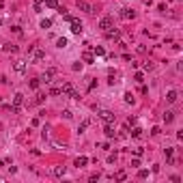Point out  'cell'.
<instances>
[{"label":"cell","instance_id":"cell-38","mask_svg":"<svg viewBox=\"0 0 183 183\" xmlns=\"http://www.w3.org/2000/svg\"><path fill=\"white\" fill-rule=\"evenodd\" d=\"M99 149H103V151H110V145H108V142H103V145H97Z\"/></svg>","mask_w":183,"mask_h":183},{"label":"cell","instance_id":"cell-40","mask_svg":"<svg viewBox=\"0 0 183 183\" xmlns=\"http://www.w3.org/2000/svg\"><path fill=\"white\" fill-rule=\"evenodd\" d=\"M170 181H173V183H179L181 177H179V175H173V177H170Z\"/></svg>","mask_w":183,"mask_h":183},{"label":"cell","instance_id":"cell-41","mask_svg":"<svg viewBox=\"0 0 183 183\" xmlns=\"http://www.w3.org/2000/svg\"><path fill=\"white\" fill-rule=\"evenodd\" d=\"M71 69H73V71H80V69H82V63H73V67H71Z\"/></svg>","mask_w":183,"mask_h":183},{"label":"cell","instance_id":"cell-29","mask_svg":"<svg viewBox=\"0 0 183 183\" xmlns=\"http://www.w3.org/2000/svg\"><path fill=\"white\" fill-rule=\"evenodd\" d=\"M134 80H136V82H145V75H142V73H140V71H138V73L134 75Z\"/></svg>","mask_w":183,"mask_h":183},{"label":"cell","instance_id":"cell-16","mask_svg":"<svg viewBox=\"0 0 183 183\" xmlns=\"http://www.w3.org/2000/svg\"><path fill=\"white\" fill-rule=\"evenodd\" d=\"M164 121H166V123H173V121H175V112H173V110H168V112L164 114Z\"/></svg>","mask_w":183,"mask_h":183},{"label":"cell","instance_id":"cell-17","mask_svg":"<svg viewBox=\"0 0 183 183\" xmlns=\"http://www.w3.org/2000/svg\"><path fill=\"white\" fill-rule=\"evenodd\" d=\"M45 7H50V9H58V0H45Z\"/></svg>","mask_w":183,"mask_h":183},{"label":"cell","instance_id":"cell-18","mask_svg":"<svg viewBox=\"0 0 183 183\" xmlns=\"http://www.w3.org/2000/svg\"><path fill=\"white\" fill-rule=\"evenodd\" d=\"M54 175H56V177H63V175H65V166H56V168H54Z\"/></svg>","mask_w":183,"mask_h":183},{"label":"cell","instance_id":"cell-36","mask_svg":"<svg viewBox=\"0 0 183 183\" xmlns=\"http://www.w3.org/2000/svg\"><path fill=\"white\" fill-rule=\"evenodd\" d=\"M63 116H65V119H71V116H73V112H71V110H65Z\"/></svg>","mask_w":183,"mask_h":183},{"label":"cell","instance_id":"cell-31","mask_svg":"<svg viewBox=\"0 0 183 183\" xmlns=\"http://www.w3.org/2000/svg\"><path fill=\"white\" fill-rule=\"evenodd\" d=\"M116 162V153H110L108 155V164H114Z\"/></svg>","mask_w":183,"mask_h":183},{"label":"cell","instance_id":"cell-10","mask_svg":"<svg viewBox=\"0 0 183 183\" xmlns=\"http://www.w3.org/2000/svg\"><path fill=\"white\" fill-rule=\"evenodd\" d=\"M78 7H80L82 11H86V13H93V7L86 2V0H78Z\"/></svg>","mask_w":183,"mask_h":183},{"label":"cell","instance_id":"cell-22","mask_svg":"<svg viewBox=\"0 0 183 183\" xmlns=\"http://www.w3.org/2000/svg\"><path fill=\"white\" fill-rule=\"evenodd\" d=\"M147 177H149V170H145V168L138 170V179H147Z\"/></svg>","mask_w":183,"mask_h":183},{"label":"cell","instance_id":"cell-35","mask_svg":"<svg viewBox=\"0 0 183 183\" xmlns=\"http://www.w3.org/2000/svg\"><path fill=\"white\" fill-rule=\"evenodd\" d=\"M108 84H110V86H114V84H116V80H114V75H112V73H110V78H108Z\"/></svg>","mask_w":183,"mask_h":183},{"label":"cell","instance_id":"cell-25","mask_svg":"<svg viewBox=\"0 0 183 183\" xmlns=\"http://www.w3.org/2000/svg\"><path fill=\"white\" fill-rule=\"evenodd\" d=\"M103 54H106V50H103L101 45H97L95 47V56H103Z\"/></svg>","mask_w":183,"mask_h":183},{"label":"cell","instance_id":"cell-7","mask_svg":"<svg viewBox=\"0 0 183 183\" xmlns=\"http://www.w3.org/2000/svg\"><path fill=\"white\" fill-rule=\"evenodd\" d=\"M106 37H108V39H114V41H116V39H121V30L112 26V28H108V30H106Z\"/></svg>","mask_w":183,"mask_h":183},{"label":"cell","instance_id":"cell-13","mask_svg":"<svg viewBox=\"0 0 183 183\" xmlns=\"http://www.w3.org/2000/svg\"><path fill=\"white\" fill-rule=\"evenodd\" d=\"M86 164H88V157H84V155H80V157L75 159V166H78V168H84Z\"/></svg>","mask_w":183,"mask_h":183},{"label":"cell","instance_id":"cell-19","mask_svg":"<svg viewBox=\"0 0 183 183\" xmlns=\"http://www.w3.org/2000/svg\"><path fill=\"white\" fill-rule=\"evenodd\" d=\"M56 45H58V47H67V39H65V37L56 39Z\"/></svg>","mask_w":183,"mask_h":183},{"label":"cell","instance_id":"cell-39","mask_svg":"<svg viewBox=\"0 0 183 183\" xmlns=\"http://www.w3.org/2000/svg\"><path fill=\"white\" fill-rule=\"evenodd\" d=\"M97 179H99V173H97V175H91V177H88V181H91V183H95Z\"/></svg>","mask_w":183,"mask_h":183},{"label":"cell","instance_id":"cell-9","mask_svg":"<svg viewBox=\"0 0 183 183\" xmlns=\"http://www.w3.org/2000/svg\"><path fill=\"white\" fill-rule=\"evenodd\" d=\"M177 99H179V93H177V91H168V93H166V101H168V103H175Z\"/></svg>","mask_w":183,"mask_h":183},{"label":"cell","instance_id":"cell-2","mask_svg":"<svg viewBox=\"0 0 183 183\" xmlns=\"http://www.w3.org/2000/svg\"><path fill=\"white\" fill-rule=\"evenodd\" d=\"M60 93H63V95H69L71 99H80V93L75 91V86L71 84V82H65V84L60 86Z\"/></svg>","mask_w":183,"mask_h":183},{"label":"cell","instance_id":"cell-4","mask_svg":"<svg viewBox=\"0 0 183 183\" xmlns=\"http://www.w3.org/2000/svg\"><path fill=\"white\" fill-rule=\"evenodd\" d=\"M112 26H114V22H112V17H110V15H106V17L99 20V28H101L103 32H106L108 28H112Z\"/></svg>","mask_w":183,"mask_h":183},{"label":"cell","instance_id":"cell-11","mask_svg":"<svg viewBox=\"0 0 183 183\" xmlns=\"http://www.w3.org/2000/svg\"><path fill=\"white\" fill-rule=\"evenodd\" d=\"M13 69L17 71V73H24V71H26V63H24V60H15Z\"/></svg>","mask_w":183,"mask_h":183},{"label":"cell","instance_id":"cell-24","mask_svg":"<svg viewBox=\"0 0 183 183\" xmlns=\"http://www.w3.org/2000/svg\"><path fill=\"white\" fill-rule=\"evenodd\" d=\"M136 99H134V95L131 93H125V103H134Z\"/></svg>","mask_w":183,"mask_h":183},{"label":"cell","instance_id":"cell-6","mask_svg":"<svg viewBox=\"0 0 183 183\" xmlns=\"http://www.w3.org/2000/svg\"><path fill=\"white\" fill-rule=\"evenodd\" d=\"M99 116L103 119V123H114V114L110 112V110H101V112H99Z\"/></svg>","mask_w":183,"mask_h":183},{"label":"cell","instance_id":"cell-3","mask_svg":"<svg viewBox=\"0 0 183 183\" xmlns=\"http://www.w3.org/2000/svg\"><path fill=\"white\" fill-rule=\"evenodd\" d=\"M69 24H71V28H69V30L73 32V35H80V32L84 30V26H82V22L78 20V17H71V20H69Z\"/></svg>","mask_w":183,"mask_h":183},{"label":"cell","instance_id":"cell-26","mask_svg":"<svg viewBox=\"0 0 183 183\" xmlns=\"http://www.w3.org/2000/svg\"><path fill=\"white\" fill-rule=\"evenodd\" d=\"M39 84H41V80H39V78H35V80H30V88H39Z\"/></svg>","mask_w":183,"mask_h":183},{"label":"cell","instance_id":"cell-42","mask_svg":"<svg viewBox=\"0 0 183 183\" xmlns=\"http://www.w3.org/2000/svg\"><path fill=\"white\" fill-rule=\"evenodd\" d=\"M142 2H145V4H151V2H153V0H142Z\"/></svg>","mask_w":183,"mask_h":183},{"label":"cell","instance_id":"cell-8","mask_svg":"<svg viewBox=\"0 0 183 183\" xmlns=\"http://www.w3.org/2000/svg\"><path fill=\"white\" fill-rule=\"evenodd\" d=\"M121 17H123V20H134L136 13L131 9H121Z\"/></svg>","mask_w":183,"mask_h":183},{"label":"cell","instance_id":"cell-28","mask_svg":"<svg viewBox=\"0 0 183 183\" xmlns=\"http://www.w3.org/2000/svg\"><path fill=\"white\" fill-rule=\"evenodd\" d=\"M88 125H91V121H84V123H82L80 127H78V131H80V134H82V131H84V129H86Z\"/></svg>","mask_w":183,"mask_h":183},{"label":"cell","instance_id":"cell-37","mask_svg":"<svg viewBox=\"0 0 183 183\" xmlns=\"http://www.w3.org/2000/svg\"><path fill=\"white\" fill-rule=\"evenodd\" d=\"M131 166H134V168H138V166H140V159L134 157V159H131Z\"/></svg>","mask_w":183,"mask_h":183},{"label":"cell","instance_id":"cell-15","mask_svg":"<svg viewBox=\"0 0 183 183\" xmlns=\"http://www.w3.org/2000/svg\"><path fill=\"white\" fill-rule=\"evenodd\" d=\"M2 50H4V52H17V45H13V43H4Z\"/></svg>","mask_w":183,"mask_h":183},{"label":"cell","instance_id":"cell-14","mask_svg":"<svg viewBox=\"0 0 183 183\" xmlns=\"http://www.w3.org/2000/svg\"><path fill=\"white\" fill-rule=\"evenodd\" d=\"M103 131H106L108 138H114V127H112V123H106V129H103Z\"/></svg>","mask_w":183,"mask_h":183},{"label":"cell","instance_id":"cell-32","mask_svg":"<svg viewBox=\"0 0 183 183\" xmlns=\"http://www.w3.org/2000/svg\"><path fill=\"white\" fill-rule=\"evenodd\" d=\"M142 153H145V149H134V155H136V157H142Z\"/></svg>","mask_w":183,"mask_h":183},{"label":"cell","instance_id":"cell-34","mask_svg":"<svg viewBox=\"0 0 183 183\" xmlns=\"http://www.w3.org/2000/svg\"><path fill=\"white\" fill-rule=\"evenodd\" d=\"M151 134H153V136H159V134H162V129H159V127H153Z\"/></svg>","mask_w":183,"mask_h":183},{"label":"cell","instance_id":"cell-27","mask_svg":"<svg viewBox=\"0 0 183 183\" xmlns=\"http://www.w3.org/2000/svg\"><path fill=\"white\" fill-rule=\"evenodd\" d=\"M52 26V20H41V28H50Z\"/></svg>","mask_w":183,"mask_h":183},{"label":"cell","instance_id":"cell-30","mask_svg":"<svg viewBox=\"0 0 183 183\" xmlns=\"http://www.w3.org/2000/svg\"><path fill=\"white\" fill-rule=\"evenodd\" d=\"M125 173H123V170H121V173H116V181H125Z\"/></svg>","mask_w":183,"mask_h":183},{"label":"cell","instance_id":"cell-23","mask_svg":"<svg viewBox=\"0 0 183 183\" xmlns=\"http://www.w3.org/2000/svg\"><path fill=\"white\" fill-rule=\"evenodd\" d=\"M43 101H45V95H43V93H39V95H37V99H35V103H39V106H41Z\"/></svg>","mask_w":183,"mask_h":183},{"label":"cell","instance_id":"cell-43","mask_svg":"<svg viewBox=\"0 0 183 183\" xmlns=\"http://www.w3.org/2000/svg\"><path fill=\"white\" fill-rule=\"evenodd\" d=\"M0 24H2V20H0Z\"/></svg>","mask_w":183,"mask_h":183},{"label":"cell","instance_id":"cell-12","mask_svg":"<svg viewBox=\"0 0 183 183\" xmlns=\"http://www.w3.org/2000/svg\"><path fill=\"white\" fill-rule=\"evenodd\" d=\"M82 60H84L86 65H93V63H95V56H93L91 52H84V54H82Z\"/></svg>","mask_w":183,"mask_h":183},{"label":"cell","instance_id":"cell-5","mask_svg":"<svg viewBox=\"0 0 183 183\" xmlns=\"http://www.w3.org/2000/svg\"><path fill=\"white\" fill-rule=\"evenodd\" d=\"M24 103V95L22 93H15V97H13V114L15 112H20V106Z\"/></svg>","mask_w":183,"mask_h":183},{"label":"cell","instance_id":"cell-1","mask_svg":"<svg viewBox=\"0 0 183 183\" xmlns=\"http://www.w3.org/2000/svg\"><path fill=\"white\" fill-rule=\"evenodd\" d=\"M28 54H30V60H32V63H41V60L45 58V52H43L41 47H37V45H30V47H28Z\"/></svg>","mask_w":183,"mask_h":183},{"label":"cell","instance_id":"cell-21","mask_svg":"<svg viewBox=\"0 0 183 183\" xmlns=\"http://www.w3.org/2000/svg\"><path fill=\"white\" fill-rule=\"evenodd\" d=\"M43 2H45V0H35V11H37V13L43 9Z\"/></svg>","mask_w":183,"mask_h":183},{"label":"cell","instance_id":"cell-33","mask_svg":"<svg viewBox=\"0 0 183 183\" xmlns=\"http://www.w3.org/2000/svg\"><path fill=\"white\" fill-rule=\"evenodd\" d=\"M153 67H155V65H153V63H151V60H149V63H145V71H151V69H153Z\"/></svg>","mask_w":183,"mask_h":183},{"label":"cell","instance_id":"cell-20","mask_svg":"<svg viewBox=\"0 0 183 183\" xmlns=\"http://www.w3.org/2000/svg\"><path fill=\"white\" fill-rule=\"evenodd\" d=\"M131 136H134V138H140V136H142V129H140V127H134V129H131Z\"/></svg>","mask_w":183,"mask_h":183}]
</instances>
